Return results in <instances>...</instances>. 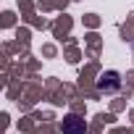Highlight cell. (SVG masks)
Listing matches in <instances>:
<instances>
[{
    "label": "cell",
    "mask_w": 134,
    "mask_h": 134,
    "mask_svg": "<svg viewBox=\"0 0 134 134\" xmlns=\"http://www.w3.org/2000/svg\"><path fill=\"white\" fill-rule=\"evenodd\" d=\"M63 134H84V121L79 116H69L63 121Z\"/></svg>",
    "instance_id": "1"
},
{
    "label": "cell",
    "mask_w": 134,
    "mask_h": 134,
    "mask_svg": "<svg viewBox=\"0 0 134 134\" xmlns=\"http://www.w3.org/2000/svg\"><path fill=\"white\" fill-rule=\"evenodd\" d=\"M100 90H116L118 87V74H103L100 82H97Z\"/></svg>",
    "instance_id": "2"
}]
</instances>
